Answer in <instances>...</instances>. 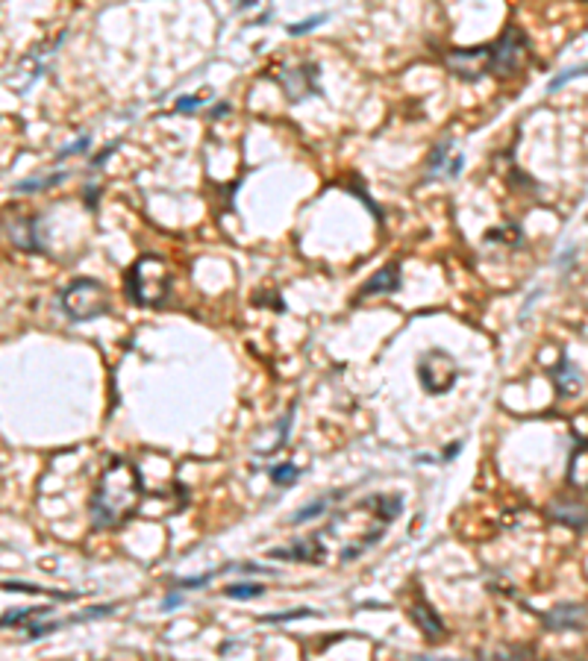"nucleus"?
<instances>
[{"mask_svg":"<svg viewBox=\"0 0 588 661\" xmlns=\"http://www.w3.org/2000/svg\"><path fill=\"white\" fill-rule=\"evenodd\" d=\"M141 474L139 467L127 462V458H113L101 474L92 494V521L97 530H115V526L127 523L141 506Z\"/></svg>","mask_w":588,"mask_h":661,"instance_id":"nucleus-1","label":"nucleus"},{"mask_svg":"<svg viewBox=\"0 0 588 661\" xmlns=\"http://www.w3.org/2000/svg\"><path fill=\"white\" fill-rule=\"evenodd\" d=\"M174 274L162 256H141L127 271V297L139 309H159L171 297Z\"/></svg>","mask_w":588,"mask_h":661,"instance_id":"nucleus-2","label":"nucleus"},{"mask_svg":"<svg viewBox=\"0 0 588 661\" xmlns=\"http://www.w3.org/2000/svg\"><path fill=\"white\" fill-rule=\"evenodd\" d=\"M62 312L68 315L71 321H95V318H104L109 315V291L97 283V279H74L71 285H65L62 291Z\"/></svg>","mask_w":588,"mask_h":661,"instance_id":"nucleus-3","label":"nucleus"},{"mask_svg":"<svg viewBox=\"0 0 588 661\" xmlns=\"http://www.w3.org/2000/svg\"><path fill=\"white\" fill-rule=\"evenodd\" d=\"M529 56V39L520 27H506L503 36L494 44H488V74L497 77H512L520 71V65L527 62Z\"/></svg>","mask_w":588,"mask_h":661,"instance_id":"nucleus-4","label":"nucleus"},{"mask_svg":"<svg viewBox=\"0 0 588 661\" xmlns=\"http://www.w3.org/2000/svg\"><path fill=\"white\" fill-rule=\"evenodd\" d=\"M418 379L427 394H448L459 379V365L448 350H427L418 358Z\"/></svg>","mask_w":588,"mask_h":661,"instance_id":"nucleus-5","label":"nucleus"},{"mask_svg":"<svg viewBox=\"0 0 588 661\" xmlns=\"http://www.w3.org/2000/svg\"><path fill=\"white\" fill-rule=\"evenodd\" d=\"M318 74H321V68H318L315 62H301V65H294V68H285V71L274 74V77H276V83L283 86L285 97L297 104V100H306V97L321 95Z\"/></svg>","mask_w":588,"mask_h":661,"instance_id":"nucleus-6","label":"nucleus"},{"mask_svg":"<svg viewBox=\"0 0 588 661\" xmlns=\"http://www.w3.org/2000/svg\"><path fill=\"white\" fill-rule=\"evenodd\" d=\"M41 215H15L6 218V235L9 241L15 244L18 250L24 253H44V241H41Z\"/></svg>","mask_w":588,"mask_h":661,"instance_id":"nucleus-7","label":"nucleus"},{"mask_svg":"<svg viewBox=\"0 0 588 661\" xmlns=\"http://www.w3.org/2000/svg\"><path fill=\"white\" fill-rule=\"evenodd\" d=\"M541 623L553 632H580L588 629V606L583 602H559L541 614Z\"/></svg>","mask_w":588,"mask_h":661,"instance_id":"nucleus-8","label":"nucleus"},{"mask_svg":"<svg viewBox=\"0 0 588 661\" xmlns=\"http://www.w3.org/2000/svg\"><path fill=\"white\" fill-rule=\"evenodd\" d=\"M448 68L459 80H480L488 74V48H468V50H450L448 53Z\"/></svg>","mask_w":588,"mask_h":661,"instance_id":"nucleus-9","label":"nucleus"},{"mask_svg":"<svg viewBox=\"0 0 588 661\" xmlns=\"http://www.w3.org/2000/svg\"><path fill=\"white\" fill-rule=\"evenodd\" d=\"M550 518L562 526H568V530L583 532L588 530V503H583V497L562 494L550 503Z\"/></svg>","mask_w":588,"mask_h":661,"instance_id":"nucleus-10","label":"nucleus"},{"mask_svg":"<svg viewBox=\"0 0 588 661\" xmlns=\"http://www.w3.org/2000/svg\"><path fill=\"white\" fill-rule=\"evenodd\" d=\"M403 288V271H401V262H388L383 265L380 271H376L368 283L362 285L359 291V300H368V297H380V294H397V291Z\"/></svg>","mask_w":588,"mask_h":661,"instance_id":"nucleus-11","label":"nucleus"},{"mask_svg":"<svg viewBox=\"0 0 588 661\" xmlns=\"http://www.w3.org/2000/svg\"><path fill=\"white\" fill-rule=\"evenodd\" d=\"M409 620H412L418 629L424 632L427 641H432V644H439L441 638H445V623H441L436 609H432L430 602H424V600L412 602V609H409Z\"/></svg>","mask_w":588,"mask_h":661,"instance_id":"nucleus-12","label":"nucleus"},{"mask_svg":"<svg viewBox=\"0 0 588 661\" xmlns=\"http://www.w3.org/2000/svg\"><path fill=\"white\" fill-rule=\"evenodd\" d=\"M268 558H285V562H321L324 547H318V535L312 541H294L288 550H268Z\"/></svg>","mask_w":588,"mask_h":661,"instance_id":"nucleus-13","label":"nucleus"},{"mask_svg":"<svg viewBox=\"0 0 588 661\" xmlns=\"http://www.w3.org/2000/svg\"><path fill=\"white\" fill-rule=\"evenodd\" d=\"M568 485L576 491H588V441H580L568 458Z\"/></svg>","mask_w":588,"mask_h":661,"instance_id":"nucleus-14","label":"nucleus"},{"mask_svg":"<svg viewBox=\"0 0 588 661\" xmlns=\"http://www.w3.org/2000/svg\"><path fill=\"white\" fill-rule=\"evenodd\" d=\"M553 385H556V391H559L562 397L580 394L583 376H580V371H576V365L571 362V358H562L559 367H556V371H553Z\"/></svg>","mask_w":588,"mask_h":661,"instance_id":"nucleus-15","label":"nucleus"},{"mask_svg":"<svg viewBox=\"0 0 588 661\" xmlns=\"http://www.w3.org/2000/svg\"><path fill=\"white\" fill-rule=\"evenodd\" d=\"M62 179H68V174H48V177H27V179H21V183H15V188L13 192H18V195H32V192H44V188H53V186H59Z\"/></svg>","mask_w":588,"mask_h":661,"instance_id":"nucleus-16","label":"nucleus"},{"mask_svg":"<svg viewBox=\"0 0 588 661\" xmlns=\"http://www.w3.org/2000/svg\"><path fill=\"white\" fill-rule=\"evenodd\" d=\"M339 494H327V497H321V500H312V503H306L303 509H297L292 518H288V523H306V521H315V518H321V514L327 512V506L332 500H336Z\"/></svg>","mask_w":588,"mask_h":661,"instance_id":"nucleus-17","label":"nucleus"},{"mask_svg":"<svg viewBox=\"0 0 588 661\" xmlns=\"http://www.w3.org/2000/svg\"><path fill=\"white\" fill-rule=\"evenodd\" d=\"M53 609L50 606H39V609H15V611H6L4 614V626L9 629V626H21L24 620H41L48 618Z\"/></svg>","mask_w":588,"mask_h":661,"instance_id":"nucleus-18","label":"nucleus"},{"mask_svg":"<svg viewBox=\"0 0 588 661\" xmlns=\"http://www.w3.org/2000/svg\"><path fill=\"white\" fill-rule=\"evenodd\" d=\"M265 588L259 585V582H236V585H227L224 588V597L230 600H257L262 597Z\"/></svg>","mask_w":588,"mask_h":661,"instance_id":"nucleus-19","label":"nucleus"},{"mask_svg":"<svg viewBox=\"0 0 588 661\" xmlns=\"http://www.w3.org/2000/svg\"><path fill=\"white\" fill-rule=\"evenodd\" d=\"M271 483L274 485H280V488H285V485H294L297 483V476H301V470H297L292 462H283V465H276V467H271Z\"/></svg>","mask_w":588,"mask_h":661,"instance_id":"nucleus-20","label":"nucleus"},{"mask_svg":"<svg viewBox=\"0 0 588 661\" xmlns=\"http://www.w3.org/2000/svg\"><path fill=\"white\" fill-rule=\"evenodd\" d=\"M327 21H330V15H327V13H321V15H309V18L297 21V24L288 27V36H306V32H312V30H315V27H321V24H327Z\"/></svg>","mask_w":588,"mask_h":661,"instance_id":"nucleus-21","label":"nucleus"},{"mask_svg":"<svg viewBox=\"0 0 588 661\" xmlns=\"http://www.w3.org/2000/svg\"><path fill=\"white\" fill-rule=\"evenodd\" d=\"M576 77H588V65H580V68H568V71H562L559 77H553V80L547 83V92L550 95L559 92L562 86H568L571 80H576Z\"/></svg>","mask_w":588,"mask_h":661,"instance_id":"nucleus-22","label":"nucleus"},{"mask_svg":"<svg viewBox=\"0 0 588 661\" xmlns=\"http://www.w3.org/2000/svg\"><path fill=\"white\" fill-rule=\"evenodd\" d=\"M312 614H321L315 609H288L280 614H265L262 623H285V620H297V618H312Z\"/></svg>","mask_w":588,"mask_h":661,"instance_id":"nucleus-23","label":"nucleus"},{"mask_svg":"<svg viewBox=\"0 0 588 661\" xmlns=\"http://www.w3.org/2000/svg\"><path fill=\"white\" fill-rule=\"evenodd\" d=\"M448 153H450V141H441L439 148L432 150L430 162H427V168H430V177L441 174V168H445V162H448Z\"/></svg>","mask_w":588,"mask_h":661,"instance_id":"nucleus-24","label":"nucleus"},{"mask_svg":"<svg viewBox=\"0 0 588 661\" xmlns=\"http://www.w3.org/2000/svg\"><path fill=\"white\" fill-rule=\"evenodd\" d=\"M206 92L204 95H188V97H180V100H176V112H194V109H201L204 104H206Z\"/></svg>","mask_w":588,"mask_h":661,"instance_id":"nucleus-25","label":"nucleus"},{"mask_svg":"<svg viewBox=\"0 0 588 661\" xmlns=\"http://www.w3.org/2000/svg\"><path fill=\"white\" fill-rule=\"evenodd\" d=\"M88 150V136H80L77 141H71L68 148L59 150V159H68V156H77V153H86Z\"/></svg>","mask_w":588,"mask_h":661,"instance_id":"nucleus-26","label":"nucleus"},{"mask_svg":"<svg viewBox=\"0 0 588 661\" xmlns=\"http://www.w3.org/2000/svg\"><path fill=\"white\" fill-rule=\"evenodd\" d=\"M4 588L6 591H21V593H48V591L39 588V585H27V582H13V579H6Z\"/></svg>","mask_w":588,"mask_h":661,"instance_id":"nucleus-27","label":"nucleus"},{"mask_svg":"<svg viewBox=\"0 0 588 661\" xmlns=\"http://www.w3.org/2000/svg\"><path fill=\"white\" fill-rule=\"evenodd\" d=\"M215 574H206V576H194V579H176V588H204L213 582Z\"/></svg>","mask_w":588,"mask_h":661,"instance_id":"nucleus-28","label":"nucleus"},{"mask_svg":"<svg viewBox=\"0 0 588 661\" xmlns=\"http://www.w3.org/2000/svg\"><path fill=\"white\" fill-rule=\"evenodd\" d=\"M462 165H465V156H453V159L448 162V177H459L462 174Z\"/></svg>","mask_w":588,"mask_h":661,"instance_id":"nucleus-29","label":"nucleus"},{"mask_svg":"<svg viewBox=\"0 0 588 661\" xmlns=\"http://www.w3.org/2000/svg\"><path fill=\"white\" fill-rule=\"evenodd\" d=\"M115 148H118V144H109V148H106V150H101V153H97V156H95V159H92V168H101V165H104V162L109 159V156H113V153H115Z\"/></svg>","mask_w":588,"mask_h":661,"instance_id":"nucleus-30","label":"nucleus"},{"mask_svg":"<svg viewBox=\"0 0 588 661\" xmlns=\"http://www.w3.org/2000/svg\"><path fill=\"white\" fill-rule=\"evenodd\" d=\"M227 112H230V104H218V106L213 109V115H209V118H213V121H218L221 115H227Z\"/></svg>","mask_w":588,"mask_h":661,"instance_id":"nucleus-31","label":"nucleus"},{"mask_svg":"<svg viewBox=\"0 0 588 661\" xmlns=\"http://www.w3.org/2000/svg\"><path fill=\"white\" fill-rule=\"evenodd\" d=\"M174 606H183V597H176V593H171V597L162 602V609H174Z\"/></svg>","mask_w":588,"mask_h":661,"instance_id":"nucleus-32","label":"nucleus"},{"mask_svg":"<svg viewBox=\"0 0 588 661\" xmlns=\"http://www.w3.org/2000/svg\"><path fill=\"white\" fill-rule=\"evenodd\" d=\"M459 450H462V441H457V444H450V447H448V453H445V458H448V462H450V458H453V456H457Z\"/></svg>","mask_w":588,"mask_h":661,"instance_id":"nucleus-33","label":"nucleus"},{"mask_svg":"<svg viewBox=\"0 0 588 661\" xmlns=\"http://www.w3.org/2000/svg\"><path fill=\"white\" fill-rule=\"evenodd\" d=\"M239 570H244V574H259V570H262V567H259V565H253V562H250V565H241Z\"/></svg>","mask_w":588,"mask_h":661,"instance_id":"nucleus-34","label":"nucleus"},{"mask_svg":"<svg viewBox=\"0 0 588 661\" xmlns=\"http://www.w3.org/2000/svg\"><path fill=\"white\" fill-rule=\"evenodd\" d=\"M259 6V0H241L239 4V9H257Z\"/></svg>","mask_w":588,"mask_h":661,"instance_id":"nucleus-35","label":"nucleus"},{"mask_svg":"<svg viewBox=\"0 0 588 661\" xmlns=\"http://www.w3.org/2000/svg\"><path fill=\"white\" fill-rule=\"evenodd\" d=\"M95 200H97V188L92 186V188H88V206H92V209H95Z\"/></svg>","mask_w":588,"mask_h":661,"instance_id":"nucleus-36","label":"nucleus"},{"mask_svg":"<svg viewBox=\"0 0 588 661\" xmlns=\"http://www.w3.org/2000/svg\"><path fill=\"white\" fill-rule=\"evenodd\" d=\"M412 661H457V658H430V656H418Z\"/></svg>","mask_w":588,"mask_h":661,"instance_id":"nucleus-37","label":"nucleus"}]
</instances>
